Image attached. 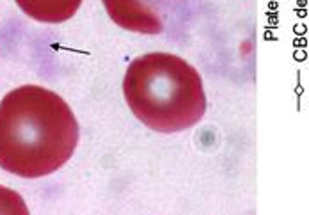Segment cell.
Here are the masks:
<instances>
[{
    "mask_svg": "<svg viewBox=\"0 0 309 215\" xmlns=\"http://www.w3.org/2000/svg\"><path fill=\"white\" fill-rule=\"evenodd\" d=\"M80 130L64 100L41 85H22L0 101V167L20 178H41L73 156Z\"/></svg>",
    "mask_w": 309,
    "mask_h": 215,
    "instance_id": "6da1fadb",
    "label": "cell"
},
{
    "mask_svg": "<svg viewBox=\"0 0 309 215\" xmlns=\"http://www.w3.org/2000/svg\"><path fill=\"white\" fill-rule=\"evenodd\" d=\"M123 94L133 116L158 133L188 130L206 112L199 71L183 57L167 52L133 59L123 78Z\"/></svg>",
    "mask_w": 309,
    "mask_h": 215,
    "instance_id": "7a4b0ae2",
    "label": "cell"
},
{
    "mask_svg": "<svg viewBox=\"0 0 309 215\" xmlns=\"http://www.w3.org/2000/svg\"><path fill=\"white\" fill-rule=\"evenodd\" d=\"M116 25L137 34H160L164 30L165 0H101Z\"/></svg>",
    "mask_w": 309,
    "mask_h": 215,
    "instance_id": "3957f363",
    "label": "cell"
},
{
    "mask_svg": "<svg viewBox=\"0 0 309 215\" xmlns=\"http://www.w3.org/2000/svg\"><path fill=\"white\" fill-rule=\"evenodd\" d=\"M27 16L43 23H62L77 14L84 0H14Z\"/></svg>",
    "mask_w": 309,
    "mask_h": 215,
    "instance_id": "277c9868",
    "label": "cell"
},
{
    "mask_svg": "<svg viewBox=\"0 0 309 215\" xmlns=\"http://www.w3.org/2000/svg\"><path fill=\"white\" fill-rule=\"evenodd\" d=\"M0 213H28L20 194L0 187Z\"/></svg>",
    "mask_w": 309,
    "mask_h": 215,
    "instance_id": "5b68a950",
    "label": "cell"
}]
</instances>
